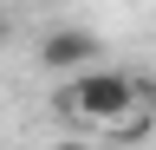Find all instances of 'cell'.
Returning <instances> with one entry per match:
<instances>
[{"label": "cell", "mask_w": 156, "mask_h": 150, "mask_svg": "<svg viewBox=\"0 0 156 150\" xmlns=\"http://www.w3.org/2000/svg\"><path fill=\"white\" fill-rule=\"evenodd\" d=\"M130 104H136V79L130 72H104L98 65V72H85V79L65 85V111L78 124H98V130H111Z\"/></svg>", "instance_id": "1"}, {"label": "cell", "mask_w": 156, "mask_h": 150, "mask_svg": "<svg viewBox=\"0 0 156 150\" xmlns=\"http://www.w3.org/2000/svg\"><path fill=\"white\" fill-rule=\"evenodd\" d=\"M98 59V39L85 26H58V33H46V46H39V65L46 72H72V65H91Z\"/></svg>", "instance_id": "2"}, {"label": "cell", "mask_w": 156, "mask_h": 150, "mask_svg": "<svg viewBox=\"0 0 156 150\" xmlns=\"http://www.w3.org/2000/svg\"><path fill=\"white\" fill-rule=\"evenodd\" d=\"M7 33H13V20H7V7H0V46H7Z\"/></svg>", "instance_id": "3"}]
</instances>
